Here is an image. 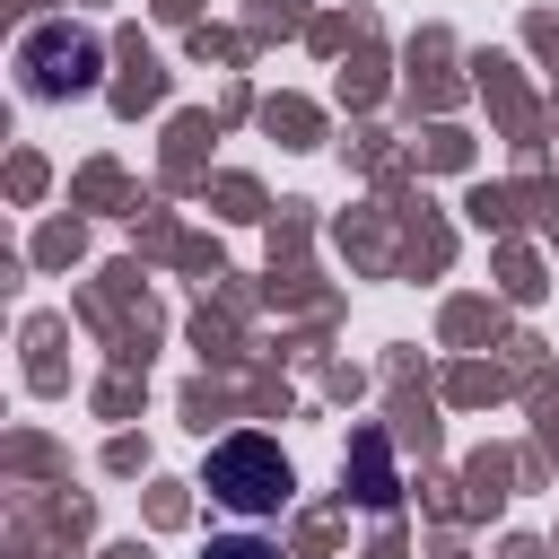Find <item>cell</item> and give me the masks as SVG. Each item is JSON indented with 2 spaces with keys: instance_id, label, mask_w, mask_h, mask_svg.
I'll list each match as a JSON object with an SVG mask.
<instances>
[{
  "instance_id": "obj_4",
  "label": "cell",
  "mask_w": 559,
  "mask_h": 559,
  "mask_svg": "<svg viewBox=\"0 0 559 559\" xmlns=\"http://www.w3.org/2000/svg\"><path fill=\"white\" fill-rule=\"evenodd\" d=\"M210 559H280V550H262V542H210Z\"/></svg>"
},
{
  "instance_id": "obj_1",
  "label": "cell",
  "mask_w": 559,
  "mask_h": 559,
  "mask_svg": "<svg viewBox=\"0 0 559 559\" xmlns=\"http://www.w3.org/2000/svg\"><path fill=\"white\" fill-rule=\"evenodd\" d=\"M201 489H210L227 515H280V507H288V454H280L271 437H227V445H210Z\"/></svg>"
},
{
  "instance_id": "obj_2",
  "label": "cell",
  "mask_w": 559,
  "mask_h": 559,
  "mask_svg": "<svg viewBox=\"0 0 559 559\" xmlns=\"http://www.w3.org/2000/svg\"><path fill=\"white\" fill-rule=\"evenodd\" d=\"M17 70H26V96H79V87H96V35L70 17H44L17 44Z\"/></svg>"
},
{
  "instance_id": "obj_3",
  "label": "cell",
  "mask_w": 559,
  "mask_h": 559,
  "mask_svg": "<svg viewBox=\"0 0 559 559\" xmlns=\"http://www.w3.org/2000/svg\"><path fill=\"white\" fill-rule=\"evenodd\" d=\"M358 472H367L358 498H367V507H393V472H384V445H376V437H358Z\"/></svg>"
}]
</instances>
